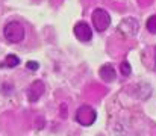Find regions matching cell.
Returning <instances> with one entry per match:
<instances>
[{
    "instance_id": "cell-1",
    "label": "cell",
    "mask_w": 156,
    "mask_h": 136,
    "mask_svg": "<svg viewBox=\"0 0 156 136\" xmlns=\"http://www.w3.org/2000/svg\"><path fill=\"white\" fill-rule=\"evenodd\" d=\"M24 26L20 23V21H9L5 29H3V35L6 38L8 43L11 44H17V43H21L24 40Z\"/></svg>"
},
{
    "instance_id": "cell-2",
    "label": "cell",
    "mask_w": 156,
    "mask_h": 136,
    "mask_svg": "<svg viewBox=\"0 0 156 136\" xmlns=\"http://www.w3.org/2000/svg\"><path fill=\"white\" fill-rule=\"evenodd\" d=\"M91 21H93V26L97 32H105L111 24V15L108 14V11H105L102 8H97V9L93 11Z\"/></svg>"
},
{
    "instance_id": "cell-3",
    "label": "cell",
    "mask_w": 156,
    "mask_h": 136,
    "mask_svg": "<svg viewBox=\"0 0 156 136\" xmlns=\"http://www.w3.org/2000/svg\"><path fill=\"white\" fill-rule=\"evenodd\" d=\"M117 29L123 37H135L140 30V21L133 17H126L120 21Z\"/></svg>"
},
{
    "instance_id": "cell-4",
    "label": "cell",
    "mask_w": 156,
    "mask_h": 136,
    "mask_svg": "<svg viewBox=\"0 0 156 136\" xmlns=\"http://www.w3.org/2000/svg\"><path fill=\"white\" fill-rule=\"evenodd\" d=\"M96 118H97V113L90 106H82L76 112V121L82 126H91L96 121Z\"/></svg>"
},
{
    "instance_id": "cell-5",
    "label": "cell",
    "mask_w": 156,
    "mask_h": 136,
    "mask_svg": "<svg viewBox=\"0 0 156 136\" xmlns=\"http://www.w3.org/2000/svg\"><path fill=\"white\" fill-rule=\"evenodd\" d=\"M73 30H74V35L77 37L79 41L87 43V41H90V40L93 38V29L90 27V24H87V23H83V21L77 23Z\"/></svg>"
},
{
    "instance_id": "cell-6",
    "label": "cell",
    "mask_w": 156,
    "mask_h": 136,
    "mask_svg": "<svg viewBox=\"0 0 156 136\" xmlns=\"http://www.w3.org/2000/svg\"><path fill=\"white\" fill-rule=\"evenodd\" d=\"M44 91H46L44 82H41V80H35V82L30 85V88L27 89V97H29V101H32V103L38 101V100L43 97Z\"/></svg>"
},
{
    "instance_id": "cell-7",
    "label": "cell",
    "mask_w": 156,
    "mask_h": 136,
    "mask_svg": "<svg viewBox=\"0 0 156 136\" xmlns=\"http://www.w3.org/2000/svg\"><path fill=\"white\" fill-rule=\"evenodd\" d=\"M115 70L112 68V65H109V64H106L103 65L102 68H100V77H102V80L105 82H114L115 80Z\"/></svg>"
},
{
    "instance_id": "cell-8",
    "label": "cell",
    "mask_w": 156,
    "mask_h": 136,
    "mask_svg": "<svg viewBox=\"0 0 156 136\" xmlns=\"http://www.w3.org/2000/svg\"><path fill=\"white\" fill-rule=\"evenodd\" d=\"M18 64H20V59H18V56H15V54H8L6 59H5V65L9 67V68H15Z\"/></svg>"
},
{
    "instance_id": "cell-9",
    "label": "cell",
    "mask_w": 156,
    "mask_h": 136,
    "mask_svg": "<svg viewBox=\"0 0 156 136\" xmlns=\"http://www.w3.org/2000/svg\"><path fill=\"white\" fill-rule=\"evenodd\" d=\"M147 30L150 33L156 35V15H152L149 20H147Z\"/></svg>"
},
{
    "instance_id": "cell-10",
    "label": "cell",
    "mask_w": 156,
    "mask_h": 136,
    "mask_svg": "<svg viewBox=\"0 0 156 136\" xmlns=\"http://www.w3.org/2000/svg\"><path fill=\"white\" fill-rule=\"evenodd\" d=\"M130 65H129V62L127 61H124V62H121V65H120V71H121V74L123 76H129L130 74Z\"/></svg>"
},
{
    "instance_id": "cell-11",
    "label": "cell",
    "mask_w": 156,
    "mask_h": 136,
    "mask_svg": "<svg viewBox=\"0 0 156 136\" xmlns=\"http://www.w3.org/2000/svg\"><path fill=\"white\" fill-rule=\"evenodd\" d=\"M26 67H27V70L37 71V70L40 68V64H38V62H35V61H29V62L26 64Z\"/></svg>"
},
{
    "instance_id": "cell-12",
    "label": "cell",
    "mask_w": 156,
    "mask_h": 136,
    "mask_svg": "<svg viewBox=\"0 0 156 136\" xmlns=\"http://www.w3.org/2000/svg\"><path fill=\"white\" fill-rule=\"evenodd\" d=\"M153 68H155V71H156V47H155V64H153Z\"/></svg>"
}]
</instances>
